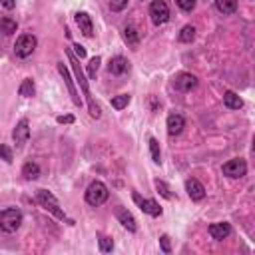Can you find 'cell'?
<instances>
[{
    "instance_id": "obj_12",
    "label": "cell",
    "mask_w": 255,
    "mask_h": 255,
    "mask_svg": "<svg viewBox=\"0 0 255 255\" xmlns=\"http://www.w3.org/2000/svg\"><path fill=\"white\" fill-rule=\"evenodd\" d=\"M74 20H76V24H78V28L84 36H88V38L94 36V24H92V18H90L88 12H76Z\"/></svg>"
},
{
    "instance_id": "obj_14",
    "label": "cell",
    "mask_w": 255,
    "mask_h": 255,
    "mask_svg": "<svg viewBox=\"0 0 255 255\" xmlns=\"http://www.w3.org/2000/svg\"><path fill=\"white\" fill-rule=\"evenodd\" d=\"M209 235L215 239V241H223L231 235V225L225 223V221H219V223H211L209 225Z\"/></svg>"
},
{
    "instance_id": "obj_1",
    "label": "cell",
    "mask_w": 255,
    "mask_h": 255,
    "mask_svg": "<svg viewBox=\"0 0 255 255\" xmlns=\"http://www.w3.org/2000/svg\"><path fill=\"white\" fill-rule=\"evenodd\" d=\"M66 56H68V60H70V64H72L76 82L80 84V88H82V92H84V96H86V100H88L90 116L98 120V118L102 116V110H100V106H98V104L94 102V98H92V92H90V86H88V78H86V74H84V70H82V66H80V58H78L70 48H66Z\"/></svg>"
},
{
    "instance_id": "obj_23",
    "label": "cell",
    "mask_w": 255,
    "mask_h": 255,
    "mask_svg": "<svg viewBox=\"0 0 255 255\" xmlns=\"http://www.w3.org/2000/svg\"><path fill=\"white\" fill-rule=\"evenodd\" d=\"M34 92H36L34 82H32L30 78L22 80V84H20V88H18V94H20L22 98H32V96H34Z\"/></svg>"
},
{
    "instance_id": "obj_15",
    "label": "cell",
    "mask_w": 255,
    "mask_h": 255,
    "mask_svg": "<svg viewBox=\"0 0 255 255\" xmlns=\"http://www.w3.org/2000/svg\"><path fill=\"white\" fill-rule=\"evenodd\" d=\"M128 70H129V62H128L124 56H114V58L110 60V64H108V72L114 74V76H122V74H126Z\"/></svg>"
},
{
    "instance_id": "obj_8",
    "label": "cell",
    "mask_w": 255,
    "mask_h": 255,
    "mask_svg": "<svg viewBox=\"0 0 255 255\" xmlns=\"http://www.w3.org/2000/svg\"><path fill=\"white\" fill-rule=\"evenodd\" d=\"M131 199L135 201V205H137L143 213H147V215H151V217H159V215H161V207H159L157 201H153V199H145V197H141L137 191L131 193Z\"/></svg>"
},
{
    "instance_id": "obj_19",
    "label": "cell",
    "mask_w": 255,
    "mask_h": 255,
    "mask_svg": "<svg viewBox=\"0 0 255 255\" xmlns=\"http://www.w3.org/2000/svg\"><path fill=\"white\" fill-rule=\"evenodd\" d=\"M223 104H225V108H229V110H239V108H243V100L235 94V92H225L223 94Z\"/></svg>"
},
{
    "instance_id": "obj_4",
    "label": "cell",
    "mask_w": 255,
    "mask_h": 255,
    "mask_svg": "<svg viewBox=\"0 0 255 255\" xmlns=\"http://www.w3.org/2000/svg\"><path fill=\"white\" fill-rule=\"evenodd\" d=\"M22 223V211L16 207H6L0 211V229L6 233H14Z\"/></svg>"
},
{
    "instance_id": "obj_36",
    "label": "cell",
    "mask_w": 255,
    "mask_h": 255,
    "mask_svg": "<svg viewBox=\"0 0 255 255\" xmlns=\"http://www.w3.org/2000/svg\"><path fill=\"white\" fill-rule=\"evenodd\" d=\"M0 4H2L6 10H12V8L16 6V2H14V0H0Z\"/></svg>"
},
{
    "instance_id": "obj_29",
    "label": "cell",
    "mask_w": 255,
    "mask_h": 255,
    "mask_svg": "<svg viewBox=\"0 0 255 255\" xmlns=\"http://www.w3.org/2000/svg\"><path fill=\"white\" fill-rule=\"evenodd\" d=\"M98 243H100V251H102V253H110V251L114 249V241H112L110 237H104V235H102V237L98 239Z\"/></svg>"
},
{
    "instance_id": "obj_21",
    "label": "cell",
    "mask_w": 255,
    "mask_h": 255,
    "mask_svg": "<svg viewBox=\"0 0 255 255\" xmlns=\"http://www.w3.org/2000/svg\"><path fill=\"white\" fill-rule=\"evenodd\" d=\"M124 38H126V42H128L131 48H137V44H139V34L135 32V28H133L131 24H128V26L124 28Z\"/></svg>"
},
{
    "instance_id": "obj_6",
    "label": "cell",
    "mask_w": 255,
    "mask_h": 255,
    "mask_svg": "<svg viewBox=\"0 0 255 255\" xmlns=\"http://www.w3.org/2000/svg\"><path fill=\"white\" fill-rule=\"evenodd\" d=\"M149 16H151V22L155 26H161L169 20V8L163 0H153L149 4Z\"/></svg>"
},
{
    "instance_id": "obj_32",
    "label": "cell",
    "mask_w": 255,
    "mask_h": 255,
    "mask_svg": "<svg viewBox=\"0 0 255 255\" xmlns=\"http://www.w3.org/2000/svg\"><path fill=\"white\" fill-rule=\"evenodd\" d=\"M177 6L183 10V12H191L195 8V0H175Z\"/></svg>"
},
{
    "instance_id": "obj_18",
    "label": "cell",
    "mask_w": 255,
    "mask_h": 255,
    "mask_svg": "<svg viewBox=\"0 0 255 255\" xmlns=\"http://www.w3.org/2000/svg\"><path fill=\"white\" fill-rule=\"evenodd\" d=\"M22 175H24V179H28V181L38 179V177H40V165H38L36 161H26V163L22 165Z\"/></svg>"
},
{
    "instance_id": "obj_33",
    "label": "cell",
    "mask_w": 255,
    "mask_h": 255,
    "mask_svg": "<svg viewBox=\"0 0 255 255\" xmlns=\"http://www.w3.org/2000/svg\"><path fill=\"white\" fill-rule=\"evenodd\" d=\"M159 247L163 253H171V243H169V237L167 235H161L159 237Z\"/></svg>"
},
{
    "instance_id": "obj_13",
    "label": "cell",
    "mask_w": 255,
    "mask_h": 255,
    "mask_svg": "<svg viewBox=\"0 0 255 255\" xmlns=\"http://www.w3.org/2000/svg\"><path fill=\"white\" fill-rule=\"evenodd\" d=\"M116 217H118V221H120V223H122V225H124V227H126L128 231H131V233H133V231L137 229V225H135V219H133V215H131V213H129V211H128L126 207L118 205V207H116Z\"/></svg>"
},
{
    "instance_id": "obj_34",
    "label": "cell",
    "mask_w": 255,
    "mask_h": 255,
    "mask_svg": "<svg viewBox=\"0 0 255 255\" xmlns=\"http://www.w3.org/2000/svg\"><path fill=\"white\" fill-rule=\"evenodd\" d=\"M72 48H74V54H76L80 60H84V58H86V48H84V46H80V44H74Z\"/></svg>"
},
{
    "instance_id": "obj_16",
    "label": "cell",
    "mask_w": 255,
    "mask_h": 255,
    "mask_svg": "<svg viewBox=\"0 0 255 255\" xmlns=\"http://www.w3.org/2000/svg\"><path fill=\"white\" fill-rule=\"evenodd\" d=\"M183 128H185L183 116H179V114H169L167 116V133L169 135H179L183 131Z\"/></svg>"
},
{
    "instance_id": "obj_35",
    "label": "cell",
    "mask_w": 255,
    "mask_h": 255,
    "mask_svg": "<svg viewBox=\"0 0 255 255\" xmlns=\"http://www.w3.org/2000/svg\"><path fill=\"white\" fill-rule=\"evenodd\" d=\"M56 122L58 124H74V116H70V114L68 116H58Z\"/></svg>"
},
{
    "instance_id": "obj_17",
    "label": "cell",
    "mask_w": 255,
    "mask_h": 255,
    "mask_svg": "<svg viewBox=\"0 0 255 255\" xmlns=\"http://www.w3.org/2000/svg\"><path fill=\"white\" fill-rule=\"evenodd\" d=\"M185 191L193 201H201L205 197V187L197 179H187L185 181Z\"/></svg>"
},
{
    "instance_id": "obj_11",
    "label": "cell",
    "mask_w": 255,
    "mask_h": 255,
    "mask_svg": "<svg viewBox=\"0 0 255 255\" xmlns=\"http://www.w3.org/2000/svg\"><path fill=\"white\" fill-rule=\"evenodd\" d=\"M28 137H30V126H28V120L24 118V120H20L16 124L14 131H12V139H14L16 147H22L28 141Z\"/></svg>"
},
{
    "instance_id": "obj_30",
    "label": "cell",
    "mask_w": 255,
    "mask_h": 255,
    "mask_svg": "<svg viewBox=\"0 0 255 255\" xmlns=\"http://www.w3.org/2000/svg\"><path fill=\"white\" fill-rule=\"evenodd\" d=\"M0 157H2L6 163H12V161H14L12 149H10V147H6V145H2V143H0Z\"/></svg>"
},
{
    "instance_id": "obj_9",
    "label": "cell",
    "mask_w": 255,
    "mask_h": 255,
    "mask_svg": "<svg viewBox=\"0 0 255 255\" xmlns=\"http://www.w3.org/2000/svg\"><path fill=\"white\" fill-rule=\"evenodd\" d=\"M58 72H60V76L64 78V82H66V86H68V92H70V96H72V102L82 108L80 94H78V90H76V86H74V80H72V76H70V72H68V68H66L64 62H58Z\"/></svg>"
},
{
    "instance_id": "obj_25",
    "label": "cell",
    "mask_w": 255,
    "mask_h": 255,
    "mask_svg": "<svg viewBox=\"0 0 255 255\" xmlns=\"http://www.w3.org/2000/svg\"><path fill=\"white\" fill-rule=\"evenodd\" d=\"M149 153H151V159L155 163H161V153H159V141L155 137H149Z\"/></svg>"
},
{
    "instance_id": "obj_20",
    "label": "cell",
    "mask_w": 255,
    "mask_h": 255,
    "mask_svg": "<svg viewBox=\"0 0 255 255\" xmlns=\"http://www.w3.org/2000/svg\"><path fill=\"white\" fill-rule=\"evenodd\" d=\"M16 28H18V24H16V20H12L10 16H2V18H0V32H2L4 36L14 34Z\"/></svg>"
},
{
    "instance_id": "obj_5",
    "label": "cell",
    "mask_w": 255,
    "mask_h": 255,
    "mask_svg": "<svg viewBox=\"0 0 255 255\" xmlns=\"http://www.w3.org/2000/svg\"><path fill=\"white\" fill-rule=\"evenodd\" d=\"M36 46H38V40L34 34H22V36H18V40L14 44V52L18 58H28V56H32Z\"/></svg>"
},
{
    "instance_id": "obj_31",
    "label": "cell",
    "mask_w": 255,
    "mask_h": 255,
    "mask_svg": "<svg viewBox=\"0 0 255 255\" xmlns=\"http://www.w3.org/2000/svg\"><path fill=\"white\" fill-rule=\"evenodd\" d=\"M128 6V0H110V10L112 12H122Z\"/></svg>"
},
{
    "instance_id": "obj_24",
    "label": "cell",
    "mask_w": 255,
    "mask_h": 255,
    "mask_svg": "<svg viewBox=\"0 0 255 255\" xmlns=\"http://www.w3.org/2000/svg\"><path fill=\"white\" fill-rule=\"evenodd\" d=\"M193 38H195V28H193L191 24L183 26V28H181V32H179V42L189 44V42H193Z\"/></svg>"
},
{
    "instance_id": "obj_7",
    "label": "cell",
    "mask_w": 255,
    "mask_h": 255,
    "mask_svg": "<svg viewBox=\"0 0 255 255\" xmlns=\"http://www.w3.org/2000/svg\"><path fill=\"white\" fill-rule=\"evenodd\" d=\"M221 171H223V175L233 177V179H235V177H243V175L247 173V163H245L243 157H233V159H229L227 163H223Z\"/></svg>"
},
{
    "instance_id": "obj_26",
    "label": "cell",
    "mask_w": 255,
    "mask_h": 255,
    "mask_svg": "<svg viewBox=\"0 0 255 255\" xmlns=\"http://www.w3.org/2000/svg\"><path fill=\"white\" fill-rule=\"evenodd\" d=\"M129 104V94H120L116 98H112V108L114 110H124Z\"/></svg>"
},
{
    "instance_id": "obj_2",
    "label": "cell",
    "mask_w": 255,
    "mask_h": 255,
    "mask_svg": "<svg viewBox=\"0 0 255 255\" xmlns=\"http://www.w3.org/2000/svg\"><path fill=\"white\" fill-rule=\"evenodd\" d=\"M36 199H38V203H40V205H42L46 211H50V213H52L56 219H60V221H68L70 225L74 223L72 219H68V217H66V213L60 209L58 199H56V197H54V195H52L48 189H38V191H36Z\"/></svg>"
},
{
    "instance_id": "obj_27",
    "label": "cell",
    "mask_w": 255,
    "mask_h": 255,
    "mask_svg": "<svg viewBox=\"0 0 255 255\" xmlns=\"http://www.w3.org/2000/svg\"><path fill=\"white\" fill-rule=\"evenodd\" d=\"M100 62H102V58H100V56H94V58L90 60V64H88V78H90V80H94V78H96L98 68H100Z\"/></svg>"
},
{
    "instance_id": "obj_28",
    "label": "cell",
    "mask_w": 255,
    "mask_h": 255,
    "mask_svg": "<svg viewBox=\"0 0 255 255\" xmlns=\"http://www.w3.org/2000/svg\"><path fill=\"white\" fill-rule=\"evenodd\" d=\"M155 189H157V193H159L161 197H165V199H171V191H169V185H167L163 179H155Z\"/></svg>"
},
{
    "instance_id": "obj_10",
    "label": "cell",
    "mask_w": 255,
    "mask_h": 255,
    "mask_svg": "<svg viewBox=\"0 0 255 255\" xmlns=\"http://www.w3.org/2000/svg\"><path fill=\"white\" fill-rule=\"evenodd\" d=\"M173 86H175V90H179V92H191V90L197 86V78H195L193 74H189V72H181V74L175 76Z\"/></svg>"
},
{
    "instance_id": "obj_22",
    "label": "cell",
    "mask_w": 255,
    "mask_h": 255,
    "mask_svg": "<svg viewBox=\"0 0 255 255\" xmlns=\"http://www.w3.org/2000/svg\"><path fill=\"white\" fill-rule=\"evenodd\" d=\"M215 8L221 14H233L237 10V0H215Z\"/></svg>"
},
{
    "instance_id": "obj_3",
    "label": "cell",
    "mask_w": 255,
    "mask_h": 255,
    "mask_svg": "<svg viewBox=\"0 0 255 255\" xmlns=\"http://www.w3.org/2000/svg\"><path fill=\"white\" fill-rule=\"evenodd\" d=\"M86 203L88 205H94V207H98V205H102V203H106L108 201V197H110V191H108V187H106V183H102V181H92L90 185H88V189H86Z\"/></svg>"
}]
</instances>
